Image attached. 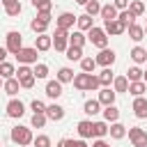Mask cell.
<instances>
[{
    "instance_id": "cell-1",
    "label": "cell",
    "mask_w": 147,
    "mask_h": 147,
    "mask_svg": "<svg viewBox=\"0 0 147 147\" xmlns=\"http://www.w3.org/2000/svg\"><path fill=\"white\" fill-rule=\"evenodd\" d=\"M9 138H11V142H14V145H18V147H28V145H32V142H34L32 129H30V126H21V124L11 129Z\"/></svg>"
},
{
    "instance_id": "cell-2",
    "label": "cell",
    "mask_w": 147,
    "mask_h": 147,
    "mask_svg": "<svg viewBox=\"0 0 147 147\" xmlns=\"http://www.w3.org/2000/svg\"><path fill=\"white\" fill-rule=\"evenodd\" d=\"M87 39L92 41V46H96L99 51H103V48H108V34H106V30L103 28H92L90 32H87Z\"/></svg>"
},
{
    "instance_id": "cell-3",
    "label": "cell",
    "mask_w": 147,
    "mask_h": 147,
    "mask_svg": "<svg viewBox=\"0 0 147 147\" xmlns=\"http://www.w3.org/2000/svg\"><path fill=\"white\" fill-rule=\"evenodd\" d=\"M16 74H18L16 78H18V83H21L23 90H32V87H34V80H37V78H34V71H32L28 64H21Z\"/></svg>"
},
{
    "instance_id": "cell-4",
    "label": "cell",
    "mask_w": 147,
    "mask_h": 147,
    "mask_svg": "<svg viewBox=\"0 0 147 147\" xmlns=\"http://www.w3.org/2000/svg\"><path fill=\"white\" fill-rule=\"evenodd\" d=\"M7 53H11V55H18V51L23 48V34L18 32V30H11V32H7Z\"/></svg>"
},
{
    "instance_id": "cell-5",
    "label": "cell",
    "mask_w": 147,
    "mask_h": 147,
    "mask_svg": "<svg viewBox=\"0 0 147 147\" xmlns=\"http://www.w3.org/2000/svg\"><path fill=\"white\" fill-rule=\"evenodd\" d=\"M37 48L34 46H23L21 51H18V55H16V60H18V64H37Z\"/></svg>"
},
{
    "instance_id": "cell-6",
    "label": "cell",
    "mask_w": 147,
    "mask_h": 147,
    "mask_svg": "<svg viewBox=\"0 0 147 147\" xmlns=\"http://www.w3.org/2000/svg\"><path fill=\"white\" fill-rule=\"evenodd\" d=\"M78 21V16H74L71 11H62L57 18H55V28L57 30H64V32H69L71 28H74V23Z\"/></svg>"
},
{
    "instance_id": "cell-7",
    "label": "cell",
    "mask_w": 147,
    "mask_h": 147,
    "mask_svg": "<svg viewBox=\"0 0 147 147\" xmlns=\"http://www.w3.org/2000/svg\"><path fill=\"white\" fill-rule=\"evenodd\" d=\"M126 133H129V140L133 142V147H147V131H142L140 126H131Z\"/></svg>"
},
{
    "instance_id": "cell-8",
    "label": "cell",
    "mask_w": 147,
    "mask_h": 147,
    "mask_svg": "<svg viewBox=\"0 0 147 147\" xmlns=\"http://www.w3.org/2000/svg\"><path fill=\"white\" fill-rule=\"evenodd\" d=\"M53 46H55V51L67 53V48H69V32H64V30H57V28H55V34H53Z\"/></svg>"
},
{
    "instance_id": "cell-9",
    "label": "cell",
    "mask_w": 147,
    "mask_h": 147,
    "mask_svg": "<svg viewBox=\"0 0 147 147\" xmlns=\"http://www.w3.org/2000/svg\"><path fill=\"white\" fill-rule=\"evenodd\" d=\"M23 113H25V106H23L21 99H11V101L7 103V117L18 119V117H23Z\"/></svg>"
},
{
    "instance_id": "cell-10",
    "label": "cell",
    "mask_w": 147,
    "mask_h": 147,
    "mask_svg": "<svg viewBox=\"0 0 147 147\" xmlns=\"http://www.w3.org/2000/svg\"><path fill=\"white\" fill-rule=\"evenodd\" d=\"M115 57H117V55H115L113 48H103V51H99V55H96L94 60H96V64H101V67L106 69V67H113Z\"/></svg>"
},
{
    "instance_id": "cell-11",
    "label": "cell",
    "mask_w": 147,
    "mask_h": 147,
    "mask_svg": "<svg viewBox=\"0 0 147 147\" xmlns=\"http://www.w3.org/2000/svg\"><path fill=\"white\" fill-rule=\"evenodd\" d=\"M103 30H106V34L117 37V34H124V32H126V25L115 18V21H106V23H103Z\"/></svg>"
},
{
    "instance_id": "cell-12",
    "label": "cell",
    "mask_w": 147,
    "mask_h": 147,
    "mask_svg": "<svg viewBox=\"0 0 147 147\" xmlns=\"http://www.w3.org/2000/svg\"><path fill=\"white\" fill-rule=\"evenodd\" d=\"M115 96H117V92L115 90H110V87H101L99 90V103L106 108V106H115Z\"/></svg>"
},
{
    "instance_id": "cell-13",
    "label": "cell",
    "mask_w": 147,
    "mask_h": 147,
    "mask_svg": "<svg viewBox=\"0 0 147 147\" xmlns=\"http://www.w3.org/2000/svg\"><path fill=\"white\" fill-rule=\"evenodd\" d=\"M34 48H37L39 53L51 51V48H53V37H51V34H37V37H34Z\"/></svg>"
},
{
    "instance_id": "cell-14",
    "label": "cell",
    "mask_w": 147,
    "mask_h": 147,
    "mask_svg": "<svg viewBox=\"0 0 147 147\" xmlns=\"http://www.w3.org/2000/svg\"><path fill=\"white\" fill-rule=\"evenodd\" d=\"M78 136L85 140V138H94V122L92 119H80L78 122Z\"/></svg>"
},
{
    "instance_id": "cell-15",
    "label": "cell",
    "mask_w": 147,
    "mask_h": 147,
    "mask_svg": "<svg viewBox=\"0 0 147 147\" xmlns=\"http://www.w3.org/2000/svg\"><path fill=\"white\" fill-rule=\"evenodd\" d=\"M133 115L138 119H145L147 117V99L145 96H136L133 99Z\"/></svg>"
},
{
    "instance_id": "cell-16",
    "label": "cell",
    "mask_w": 147,
    "mask_h": 147,
    "mask_svg": "<svg viewBox=\"0 0 147 147\" xmlns=\"http://www.w3.org/2000/svg\"><path fill=\"white\" fill-rule=\"evenodd\" d=\"M46 96H48V99H60V96H62V83H60L57 78L46 83Z\"/></svg>"
},
{
    "instance_id": "cell-17",
    "label": "cell",
    "mask_w": 147,
    "mask_h": 147,
    "mask_svg": "<svg viewBox=\"0 0 147 147\" xmlns=\"http://www.w3.org/2000/svg\"><path fill=\"white\" fill-rule=\"evenodd\" d=\"M90 78H92V74H85V71L76 74L74 76V87L76 90H90Z\"/></svg>"
},
{
    "instance_id": "cell-18",
    "label": "cell",
    "mask_w": 147,
    "mask_h": 147,
    "mask_svg": "<svg viewBox=\"0 0 147 147\" xmlns=\"http://www.w3.org/2000/svg\"><path fill=\"white\" fill-rule=\"evenodd\" d=\"M46 117L53 119V122H60L64 117V108L57 106V103H51V106H46Z\"/></svg>"
},
{
    "instance_id": "cell-19",
    "label": "cell",
    "mask_w": 147,
    "mask_h": 147,
    "mask_svg": "<svg viewBox=\"0 0 147 147\" xmlns=\"http://www.w3.org/2000/svg\"><path fill=\"white\" fill-rule=\"evenodd\" d=\"M0 2H2V7H5V14H7V16H18V14H21V9H23L18 0H0Z\"/></svg>"
},
{
    "instance_id": "cell-20",
    "label": "cell",
    "mask_w": 147,
    "mask_h": 147,
    "mask_svg": "<svg viewBox=\"0 0 147 147\" xmlns=\"http://www.w3.org/2000/svg\"><path fill=\"white\" fill-rule=\"evenodd\" d=\"M99 16H101V18H103V23H106V21H115V18L119 16V11H117V7H115V5H110V2H108V5H103V7H101V14H99Z\"/></svg>"
},
{
    "instance_id": "cell-21",
    "label": "cell",
    "mask_w": 147,
    "mask_h": 147,
    "mask_svg": "<svg viewBox=\"0 0 147 147\" xmlns=\"http://www.w3.org/2000/svg\"><path fill=\"white\" fill-rule=\"evenodd\" d=\"M48 25H51V23H46V21H41L39 16H34V18L30 21V30H32L34 34H46V30H48Z\"/></svg>"
},
{
    "instance_id": "cell-22",
    "label": "cell",
    "mask_w": 147,
    "mask_h": 147,
    "mask_svg": "<svg viewBox=\"0 0 147 147\" xmlns=\"http://www.w3.org/2000/svg\"><path fill=\"white\" fill-rule=\"evenodd\" d=\"M85 41H87V34L80 32V30H74V32L69 34V46H78V48H83Z\"/></svg>"
},
{
    "instance_id": "cell-23",
    "label": "cell",
    "mask_w": 147,
    "mask_h": 147,
    "mask_svg": "<svg viewBox=\"0 0 147 147\" xmlns=\"http://www.w3.org/2000/svg\"><path fill=\"white\" fill-rule=\"evenodd\" d=\"M129 55H131V60H133L136 64H142V62H147V48H142V46H133Z\"/></svg>"
},
{
    "instance_id": "cell-24",
    "label": "cell",
    "mask_w": 147,
    "mask_h": 147,
    "mask_svg": "<svg viewBox=\"0 0 147 147\" xmlns=\"http://www.w3.org/2000/svg\"><path fill=\"white\" fill-rule=\"evenodd\" d=\"M99 110H101L99 99H87V101H85V106H83V113H85V115H90V117L99 115Z\"/></svg>"
},
{
    "instance_id": "cell-25",
    "label": "cell",
    "mask_w": 147,
    "mask_h": 147,
    "mask_svg": "<svg viewBox=\"0 0 147 147\" xmlns=\"http://www.w3.org/2000/svg\"><path fill=\"white\" fill-rule=\"evenodd\" d=\"M108 133H110V138L122 140V138L126 136V126H124V124H119V122H113V124H110V129H108Z\"/></svg>"
},
{
    "instance_id": "cell-26",
    "label": "cell",
    "mask_w": 147,
    "mask_h": 147,
    "mask_svg": "<svg viewBox=\"0 0 147 147\" xmlns=\"http://www.w3.org/2000/svg\"><path fill=\"white\" fill-rule=\"evenodd\" d=\"M0 78H5V80H9V78H16V67L11 64V62H2L0 64Z\"/></svg>"
},
{
    "instance_id": "cell-27",
    "label": "cell",
    "mask_w": 147,
    "mask_h": 147,
    "mask_svg": "<svg viewBox=\"0 0 147 147\" xmlns=\"http://www.w3.org/2000/svg\"><path fill=\"white\" fill-rule=\"evenodd\" d=\"M145 92H147V85H145V80L129 83V94H133V99H136V96H142Z\"/></svg>"
},
{
    "instance_id": "cell-28",
    "label": "cell",
    "mask_w": 147,
    "mask_h": 147,
    "mask_svg": "<svg viewBox=\"0 0 147 147\" xmlns=\"http://www.w3.org/2000/svg\"><path fill=\"white\" fill-rule=\"evenodd\" d=\"M76 25H78V30H80V32H90V30L94 28V23H92V16H87V14H83V16H78V21H76Z\"/></svg>"
},
{
    "instance_id": "cell-29",
    "label": "cell",
    "mask_w": 147,
    "mask_h": 147,
    "mask_svg": "<svg viewBox=\"0 0 147 147\" xmlns=\"http://www.w3.org/2000/svg\"><path fill=\"white\" fill-rule=\"evenodd\" d=\"M115 80V74H113V69L110 67H106L101 74H99V83H101V87H110V83Z\"/></svg>"
},
{
    "instance_id": "cell-30",
    "label": "cell",
    "mask_w": 147,
    "mask_h": 147,
    "mask_svg": "<svg viewBox=\"0 0 147 147\" xmlns=\"http://www.w3.org/2000/svg\"><path fill=\"white\" fill-rule=\"evenodd\" d=\"M113 90H115L117 94H119V92H129V78H126V76H115Z\"/></svg>"
},
{
    "instance_id": "cell-31",
    "label": "cell",
    "mask_w": 147,
    "mask_h": 147,
    "mask_svg": "<svg viewBox=\"0 0 147 147\" xmlns=\"http://www.w3.org/2000/svg\"><path fill=\"white\" fill-rule=\"evenodd\" d=\"M32 7L37 9V14H51L53 2L51 0H32Z\"/></svg>"
},
{
    "instance_id": "cell-32",
    "label": "cell",
    "mask_w": 147,
    "mask_h": 147,
    "mask_svg": "<svg viewBox=\"0 0 147 147\" xmlns=\"http://www.w3.org/2000/svg\"><path fill=\"white\" fill-rule=\"evenodd\" d=\"M126 32H129V37H131L133 41H140V39L145 37V28H142V25H138V23H133L131 28H126Z\"/></svg>"
},
{
    "instance_id": "cell-33",
    "label": "cell",
    "mask_w": 147,
    "mask_h": 147,
    "mask_svg": "<svg viewBox=\"0 0 147 147\" xmlns=\"http://www.w3.org/2000/svg\"><path fill=\"white\" fill-rule=\"evenodd\" d=\"M103 119L110 122V124L117 122V119H119V110H117V106H106V108H103Z\"/></svg>"
},
{
    "instance_id": "cell-34",
    "label": "cell",
    "mask_w": 147,
    "mask_h": 147,
    "mask_svg": "<svg viewBox=\"0 0 147 147\" xmlns=\"http://www.w3.org/2000/svg\"><path fill=\"white\" fill-rule=\"evenodd\" d=\"M108 122L106 119H99V122H94V138H106L108 136Z\"/></svg>"
},
{
    "instance_id": "cell-35",
    "label": "cell",
    "mask_w": 147,
    "mask_h": 147,
    "mask_svg": "<svg viewBox=\"0 0 147 147\" xmlns=\"http://www.w3.org/2000/svg\"><path fill=\"white\" fill-rule=\"evenodd\" d=\"M9 96H14L18 90H21V83H18V78H9V80H5V87H2Z\"/></svg>"
},
{
    "instance_id": "cell-36",
    "label": "cell",
    "mask_w": 147,
    "mask_h": 147,
    "mask_svg": "<svg viewBox=\"0 0 147 147\" xmlns=\"http://www.w3.org/2000/svg\"><path fill=\"white\" fill-rule=\"evenodd\" d=\"M67 60H71V62H80V60H83V48H78V46H69V48H67Z\"/></svg>"
},
{
    "instance_id": "cell-37",
    "label": "cell",
    "mask_w": 147,
    "mask_h": 147,
    "mask_svg": "<svg viewBox=\"0 0 147 147\" xmlns=\"http://www.w3.org/2000/svg\"><path fill=\"white\" fill-rule=\"evenodd\" d=\"M94 69H96V60H94V57H83V60H80V71L94 74Z\"/></svg>"
},
{
    "instance_id": "cell-38",
    "label": "cell",
    "mask_w": 147,
    "mask_h": 147,
    "mask_svg": "<svg viewBox=\"0 0 147 147\" xmlns=\"http://www.w3.org/2000/svg\"><path fill=\"white\" fill-rule=\"evenodd\" d=\"M46 113H32V119H30V124L34 126V129H44L46 126Z\"/></svg>"
},
{
    "instance_id": "cell-39",
    "label": "cell",
    "mask_w": 147,
    "mask_h": 147,
    "mask_svg": "<svg viewBox=\"0 0 147 147\" xmlns=\"http://www.w3.org/2000/svg\"><path fill=\"white\" fill-rule=\"evenodd\" d=\"M129 11H131L136 18H138V16H142V14H145V5H142V0H131Z\"/></svg>"
},
{
    "instance_id": "cell-40",
    "label": "cell",
    "mask_w": 147,
    "mask_h": 147,
    "mask_svg": "<svg viewBox=\"0 0 147 147\" xmlns=\"http://www.w3.org/2000/svg\"><path fill=\"white\" fill-rule=\"evenodd\" d=\"M142 76H145V71H142L140 67H131V69L126 71V78H129V83H136V80H142Z\"/></svg>"
},
{
    "instance_id": "cell-41",
    "label": "cell",
    "mask_w": 147,
    "mask_h": 147,
    "mask_svg": "<svg viewBox=\"0 0 147 147\" xmlns=\"http://www.w3.org/2000/svg\"><path fill=\"white\" fill-rule=\"evenodd\" d=\"M57 80H60V83H74V71H71L69 67H62V69L57 71Z\"/></svg>"
},
{
    "instance_id": "cell-42",
    "label": "cell",
    "mask_w": 147,
    "mask_h": 147,
    "mask_svg": "<svg viewBox=\"0 0 147 147\" xmlns=\"http://www.w3.org/2000/svg\"><path fill=\"white\" fill-rule=\"evenodd\" d=\"M117 21H122V23H124L126 28H131V25L136 23V16H133V14L129 11V9H124V11H119V16H117Z\"/></svg>"
},
{
    "instance_id": "cell-43",
    "label": "cell",
    "mask_w": 147,
    "mask_h": 147,
    "mask_svg": "<svg viewBox=\"0 0 147 147\" xmlns=\"http://www.w3.org/2000/svg\"><path fill=\"white\" fill-rule=\"evenodd\" d=\"M101 7H103V5H99L96 0H90V2L85 5V14H87V16H96V14H101Z\"/></svg>"
},
{
    "instance_id": "cell-44",
    "label": "cell",
    "mask_w": 147,
    "mask_h": 147,
    "mask_svg": "<svg viewBox=\"0 0 147 147\" xmlns=\"http://www.w3.org/2000/svg\"><path fill=\"white\" fill-rule=\"evenodd\" d=\"M32 71H34V78H46V76H48V64H44V62H37Z\"/></svg>"
},
{
    "instance_id": "cell-45",
    "label": "cell",
    "mask_w": 147,
    "mask_h": 147,
    "mask_svg": "<svg viewBox=\"0 0 147 147\" xmlns=\"http://www.w3.org/2000/svg\"><path fill=\"white\" fill-rule=\"evenodd\" d=\"M32 145H34V147H51V138H48L46 133H39V136L34 138Z\"/></svg>"
},
{
    "instance_id": "cell-46",
    "label": "cell",
    "mask_w": 147,
    "mask_h": 147,
    "mask_svg": "<svg viewBox=\"0 0 147 147\" xmlns=\"http://www.w3.org/2000/svg\"><path fill=\"white\" fill-rule=\"evenodd\" d=\"M30 108H32V113H46V103L39 101V99H34V101L30 103Z\"/></svg>"
},
{
    "instance_id": "cell-47",
    "label": "cell",
    "mask_w": 147,
    "mask_h": 147,
    "mask_svg": "<svg viewBox=\"0 0 147 147\" xmlns=\"http://www.w3.org/2000/svg\"><path fill=\"white\" fill-rule=\"evenodd\" d=\"M113 5L117 7V11H124V9H129L131 0H113Z\"/></svg>"
},
{
    "instance_id": "cell-48",
    "label": "cell",
    "mask_w": 147,
    "mask_h": 147,
    "mask_svg": "<svg viewBox=\"0 0 147 147\" xmlns=\"http://www.w3.org/2000/svg\"><path fill=\"white\" fill-rule=\"evenodd\" d=\"M57 147H76V140H71V138H62V140L57 142Z\"/></svg>"
},
{
    "instance_id": "cell-49",
    "label": "cell",
    "mask_w": 147,
    "mask_h": 147,
    "mask_svg": "<svg viewBox=\"0 0 147 147\" xmlns=\"http://www.w3.org/2000/svg\"><path fill=\"white\" fill-rule=\"evenodd\" d=\"M92 147H110V145H108V142H106L103 138H96V140L92 142Z\"/></svg>"
},
{
    "instance_id": "cell-50",
    "label": "cell",
    "mask_w": 147,
    "mask_h": 147,
    "mask_svg": "<svg viewBox=\"0 0 147 147\" xmlns=\"http://www.w3.org/2000/svg\"><path fill=\"white\" fill-rule=\"evenodd\" d=\"M5 57H7V48H5V46H0V64L5 62Z\"/></svg>"
},
{
    "instance_id": "cell-51",
    "label": "cell",
    "mask_w": 147,
    "mask_h": 147,
    "mask_svg": "<svg viewBox=\"0 0 147 147\" xmlns=\"http://www.w3.org/2000/svg\"><path fill=\"white\" fill-rule=\"evenodd\" d=\"M37 16H39V18H41V21H46V23H51V18H53V16H51V14H37Z\"/></svg>"
},
{
    "instance_id": "cell-52",
    "label": "cell",
    "mask_w": 147,
    "mask_h": 147,
    "mask_svg": "<svg viewBox=\"0 0 147 147\" xmlns=\"http://www.w3.org/2000/svg\"><path fill=\"white\" fill-rule=\"evenodd\" d=\"M76 147H87V145H85V140H76Z\"/></svg>"
},
{
    "instance_id": "cell-53",
    "label": "cell",
    "mask_w": 147,
    "mask_h": 147,
    "mask_svg": "<svg viewBox=\"0 0 147 147\" xmlns=\"http://www.w3.org/2000/svg\"><path fill=\"white\" fill-rule=\"evenodd\" d=\"M76 2H78V5H83V7H85V5H87V2H90V0H76Z\"/></svg>"
},
{
    "instance_id": "cell-54",
    "label": "cell",
    "mask_w": 147,
    "mask_h": 147,
    "mask_svg": "<svg viewBox=\"0 0 147 147\" xmlns=\"http://www.w3.org/2000/svg\"><path fill=\"white\" fill-rule=\"evenodd\" d=\"M142 80H145V85H147V71H145V76H142Z\"/></svg>"
},
{
    "instance_id": "cell-55",
    "label": "cell",
    "mask_w": 147,
    "mask_h": 147,
    "mask_svg": "<svg viewBox=\"0 0 147 147\" xmlns=\"http://www.w3.org/2000/svg\"><path fill=\"white\" fill-rule=\"evenodd\" d=\"M0 87H5V83H2V78H0Z\"/></svg>"
},
{
    "instance_id": "cell-56",
    "label": "cell",
    "mask_w": 147,
    "mask_h": 147,
    "mask_svg": "<svg viewBox=\"0 0 147 147\" xmlns=\"http://www.w3.org/2000/svg\"><path fill=\"white\" fill-rule=\"evenodd\" d=\"M145 34H147V25H145Z\"/></svg>"
},
{
    "instance_id": "cell-57",
    "label": "cell",
    "mask_w": 147,
    "mask_h": 147,
    "mask_svg": "<svg viewBox=\"0 0 147 147\" xmlns=\"http://www.w3.org/2000/svg\"><path fill=\"white\" fill-rule=\"evenodd\" d=\"M0 147H2V145H0Z\"/></svg>"
}]
</instances>
